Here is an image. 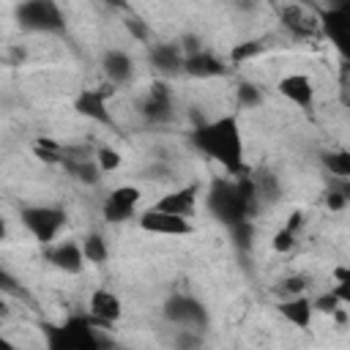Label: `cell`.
Wrapping results in <instances>:
<instances>
[{
	"label": "cell",
	"instance_id": "cell-1",
	"mask_svg": "<svg viewBox=\"0 0 350 350\" xmlns=\"http://www.w3.org/2000/svg\"><path fill=\"white\" fill-rule=\"evenodd\" d=\"M189 139L202 156L216 161L227 175L249 172L246 159H243V134H241L238 115H219L213 120L197 123Z\"/></svg>",
	"mask_w": 350,
	"mask_h": 350
},
{
	"label": "cell",
	"instance_id": "cell-2",
	"mask_svg": "<svg viewBox=\"0 0 350 350\" xmlns=\"http://www.w3.org/2000/svg\"><path fill=\"white\" fill-rule=\"evenodd\" d=\"M205 205H208V213L219 224H224L227 230L241 224V221H252V216L260 208V197L254 191L252 172L230 175V178H216L208 186Z\"/></svg>",
	"mask_w": 350,
	"mask_h": 350
},
{
	"label": "cell",
	"instance_id": "cell-3",
	"mask_svg": "<svg viewBox=\"0 0 350 350\" xmlns=\"http://www.w3.org/2000/svg\"><path fill=\"white\" fill-rule=\"evenodd\" d=\"M101 331H107V325H101L90 312L71 314L60 325L49 328L46 345L52 350H98V347L109 345V339Z\"/></svg>",
	"mask_w": 350,
	"mask_h": 350
},
{
	"label": "cell",
	"instance_id": "cell-4",
	"mask_svg": "<svg viewBox=\"0 0 350 350\" xmlns=\"http://www.w3.org/2000/svg\"><path fill=\"white\" fill-rule=\"evenodd\" d=\"M14 16L16 25L27 33H46V36L66 33V16L55 0H22Z\"/></svg>",
	"mask_w": 350,
	"mask_h": 350
},
{
	"label": "cell",
	"instance_id": "cell-5",
	"mask_svg": "<svg viewBox=\"0 0 350 350\" xmlns=\"http://www.w3.org/2000/svg\"><path fill=\"white\" fill-rule=\"evenodd\" d=\"M22 224L27 227V232L38 241V243H52L60 230L66 227V211L57 205H27L19 213Z\"/></svg>",
	"mask_w": 350,
	"mask_h": 350
},
{
	"label": "cell",
	"instance_id": "cell-6",
	"mask_svg": "<svg viewBox=\"0 0 350 350\" xmlns=\"http://www.w3.org/2000/svg\"><path fill=\"white\" fill-rule=\"evenodd\" d=\"M161 314L167 323L172 325H180V328H194V331H202L208 328V309L202 306V301L186 295V293H172L164 306H161Z\"/></svg>",
	"mask_w": 350,
	"mask_h": 350
},
{
	"label": "cell",
	"instance_id": "cell-7",
	"mask_svg": "<svg viewBox=\"0 0 350 350\" xmlns=\"http://www.w3.org/2000/svg\"><path fill=\"white\" fill-rule=\"evenodd\" d=\"M137 224L150 232V235H164V238H183V235H191L194 227L186 216H178V213H167V211H159V208H148L137 216Z\"/></svg>",
	"mask_w": 350,
	"mask_h": 350
},
{
	"label": "cell",
	"instance_id": "cell-8",
	"mask_svg": "<svg viewBox=\"0 0 350 350\" xmlns=\"http://www.w3.org/2000/svg\"><path fill=\"white\" fill-rule=\"evenodd\" d=\"M112 93H115V88H109V85L79 90V96L74 98L77 115H82V118H88L93 123H101V126H115L112 112H109V96Z\"/></svg>",
	"mask_w": 350,
	"mask_h": 350
},
{
	"label": "cell",
	"instance_id": "cell-9",
	"mask_svg": "<svg viewBox=\"0 0 350 350\" xmlns=\"http://www.w3.org/2000/svg\"><path fill=\"white\" fill-rule=\"evenodd\" d=\"M279 19L284 25V30L293 38H317L320 36V22H317V11L309 8L306 3H284L279 8Z\"/></svg>",
	"mask_w": 350,
	"mask_h": 350
},
{
	"label": "cell",
	"instance_id": "cell-10",
	"mask_svg": "<svg viewBox=\"0 0 350 350\" xmlns=\"http://www.w3.org/2000/svg\"><path fill=\"white\" fill-rule=\"evenodd\" d=\"M139 115L153 123V126H161V123H170L172 115H175V104H172V90L164 85V82H153L148 88V93L139 98L137 104Z\"/></svg>",
	"mask_w": 350,
	"mask_h": 350
},
{
	"label": "cell",
	"instance_id": "cell-11",
	"mask_svg": "<svg viewBox=\"0 0 350 350\" xmlns=\"http://www.w3.org/2000/svg\"><path fill=\"white\" fill-rule=\"evenodd\" d=\"M139 189L137 186H118L107 194L104 205H101V216L109 224H123L129 219L137 216V205H139Z\"/></svg>",
	"mask_w": 350,
	"mask_h": 350
},
{
	"label": "cell",
	"instance_id": "cell-12",
	"mask_svg": "<svg viewBox=\"0 0 350 350\" xmlns=\"http://www.w3.org/2000/svg\"><path fill=\"white\" fill-rule=\"evenodd\" d=\"M320 36H325L342 55L350 49V11L342 8H317Z\"/></svg>",
	"mask_w": 350,
	"mask_h": 350
},
{
	"label": "cell",
	"instance_id": "cell-13",
	"mask_svg": "<svg viewBox=\"0 0 350 350\" xmlns=\"http://www.w3.org/2000/svg\"><path fill=\"white\" fill-rule=\"evenodd\" d=\"M183 74L194 77V79H216V77H224L227 74V66L219 55H213L211 49H197L191 55L183 57Z\"/></svg>",
	"mask_w": 350,
	"mask_h": 350
},
{
	"label": "cell",
	"instance_id": "cell-14",
	"mask_svg": "<svg viewBox=\"0 0 350 350\" xmlns=\"http://www.w3.org/2000/svg\"><path fill=\"white\" fill-rule=\"evenodd\" d=\"M276 90H279L290 104H295L298 109H306V112H309V109L314 107V82H312L309 74H287V77L279 79Z\"/></svg>",
	"mask_w": 350,
	"mask_h": 350
},
{
	"label": "cell",
	"instance_id": "cell-15",
	"mask_svg": "<svg viewBox=\"0 0 350 350\" xmlns=\"http://www.w3.org/2000/svg\"><path fill=\"white\" fill-rule=\"evenodd\" d=\"M46 260L63 271V273H79L85 268V254H82V246L74 243V241H60V243H46Z\"/></svg>",
	"mask_w": 350,
	"mask_h": 350
},
{
	"label": "cell",
	"instance_id": "cell-16",
	"mask_svg": "<svg viewBox=\"0 0 350 350\" xmlns=\"http://www.w3.org/2000/svg\"><path fill=\"white\" fill-rule=\"evenodd\" d=\"M197 194H200V183H186V186H180V189L167 191L153 208L191 219V216H194V208H197Z\"/></svg>",
	"mask_w": 350,
	"mask_h": 350
},
{
	"label": "cell",
	"instance_id": "cell-17",
	"mask_svg": "<svg viewBox=\"0 0 350 350\" xmlns=\"http://www.w3.org/2000/svg\"><path fill=\"white\" fill-rule=\"evenodd\" d=\"M88 312H90L101 325H107V328H109L112 323H118V320H120V314H123V304H120V298H118L112 290L98 287V290H93V293H90Z\"/></svg>",
	"mask_w": 350,
	"mask_h": 350
},
{
	"label": "cell",
	"instance_id": "cell-18",
	"mask_svg": "<svg viewBox=\"0 0 350 350\" xmlns=\"http://www.w3.org/2000/svg\"><path fill=\"white\" fill-rule=\"evenodd\" d=\"M276 309H279V314H282L287 323H293L295 328H309V325H312L314 306H312V298H309L306 293L284 298V301H282Z\"/></svg>",
	"mask_w": 350,
	"mask_h": 350
},
{
	"label": "cell",
	"instance_id": "cell-19",
	"mask_svg": "<svg viewBox=\"0 0 350 350\" xmlns=\"http://www.w3.org/2000/svg\"><path fill=\"white\" fill-rule=\"evenodd\" d=\"M150 66L159 74H178L183 68V52H180L178 41L150 44Z\"/></svg>",
	"mask_w": 350,
	"mask_h": 350
},
{
	"label": "cell",
	"instance_id": "cell-20",
	"mask_svg": "<svg viewBox=\"0 0 350 350\" xmlns=\"http://www.w3.org/2000/svg\"><path fill=\"white\" fill-rule=\"evenodd\" d=\"M101 71L112 85H126L134 74V63L123 49H107L101 57Z\"/></svg>",
	"mask_w": 350,
	"mask_h": 350
},
{
	"label": "cell",
	"instance_id": "cell-21",
	"mask_svg": "<svg viewBox=\"0 0 350 350\" xmlns=\"http://www.w3.org/2000/svg\"><path fill=\"white\" fill-rule=\"evenodd\" d=\"M79 246H82L85 262H90V265H104L107 257H109V246H107V241H104L101 232H88Z\"/></svg>",
	"mask_w": 350,
	"mask_h": 350
},
{
	"label": "cell",
	"instance_id": "cell-22",
	"mask_svg": "<svg viewBox=\"0 0 350 350\" xmlns=\"http://www.w3.org/2000/svg\"><path fill=\"white\" fill-rule=\"evenodd\" d=\"M301 213L295 211L290 219H287V224L273 235V241H271V246H273V252H290L293 246H295V238H298V230H301Z\"/></svg>",
	"mask_w": 350,
	"mask_h": 350
},
{
	"label": "cell",
	"instance_id": "cell-23",
	"mask_svg": "<svg viewBox=\"0 0 350 350\" xmlns=\"http://www.w3.org/2000/svg\"><path fill=\"white\" fill-rule=\"evenodd\" d=\"M63 150H66V145H60V142H55L49 137L36 139V145H33L36 159H41L44 164H63Z\"/></svg>",
	"mask_w": 350,
	"mask_h": 350
},
{
	"label": "cell",
	"instance_id": "cell-24",
	"mask_svg": "<svg viewBox=\"0 0 350 350\" xmlns=\"http://www.w3.org/2000/svg\"><path fill=\"white\" fill-rule=\"evenodd\" d=\"M323 164L334 178H350V153L347 150H331L323 156Z\"/></svg>",
	"mask_w": 350,
	"mask_h": 350
},
{
	"label": "cell",
	"instance_id": "cell-25",
	"mask_svg": "<svg viewBox=\"0 0 350 350\" xmlns=\"http://www.w3.org/2000/svg\"><path fill=\"white\" fill-rule=\"evenodd\" d=\"M262 49H265V41H262V38L243 41V44H238V46L230 52V63L238 66V63H243V60H252V57H257Z\"/></svg>",
	"mask_w": 350,
	"mask_h": 350
},
{
	"label": "cell",
	"instance_id": "cell-26",
	"mask_svg": "<svg viewBox=\"0 0 350 350\" xmlns=\"http://www.w3.org/2000/svg\"><path fill=\"white\" fill-rule=\"evenodd\" d=\"M252 180H254V191H257V197L262 200H276L279 197V180L271 175V172H262V175H252Z\"/></svg>",
	"mask_w": 350,
	"mask_h": 350
},
{
	"label": "cell",
	"instance_id": "cell-27",
	"mask_svg": "<svg viewBox=\"0 0 350 350\" xmlns=\"http://www.w3.org/2000/svg\"><path fill=\"white\" fill-rule=\"evenodd\" d=\"M238 107H257L260 101H262V90L257 88V85H252V82H241L238 85Z\"/></svg>",
	"mask_w": 350,
	"mask_h": 350
},
{
	"label": "cell",
	"instance_id": "cell-28",
	"mask_svg": "<svg viewBox=\"0 0 350 350\" xmlns=\"http://www.w3.org/2000/svg\"><path fill=\"white\" fill-rule=\"evenodd\" d=\"M96 164L101 172H115L120 167V153L115 148H98L96 150Z\"/></svg>",
	"mask_w": 350,
	"mask_h": 350
},
{
	"label": "cell",
	"instance_id": "cell-29",
	"mask_svg": "<svg viewBox=\"0 0 350 350\" xmlns=\"http://www.w3.org/2000/svg\"><path fill=\"white\" fill-rule=\"evenodd\" d=\"M306 287H309V279L306 276H284L282 282H279V293L284 295V298H290V295H301V293H306Z\"/></svg>",
	"mask_w": 350,
	"mask_h": 350
},
{
	"label": "cell",
	"instance_id": "cell-30",
	"mask_svg": "<svg viewBox=\"0 0 350 350\" xmlns=\"http://www.w3.org/2000/svg\"><path fill=\"white\" fill-rule=\"evenodd\" d=\"M312 306H314V312H323V314H334L339 306H345L342 301H339V295L334 293V290H328V293H323V295H317V298H312Z\"/></svg>",
	"mask_w": 350,
	"mask_h": 350
},
{
	"label": "cell",
	"instance_id": "cell-31",
	"mask_svg": "<svg viewBox=\"0 0 350 350\" xmlns=\"http://www.w3.org/2000/svg\"><path fill=\"white\" fill-rule=\"evenodd\" d=\"M126 30L137 38V41H148L150 38V30H148V25L139 19V16H134V14H129L126 16Z\"/></svg>",
	"mask_w": 350,
	"mask_h": 350
},
{
	"label": "cell",
	"instance_id": "cell-32",
	"mask_svg": "<svg viewBox=\"0 0 350 350\" xmlns=\"http://www.w3.org/2000/svg\"><path fill=\"white\" fill-rule=\"evenodd\" d=\"M178 46H180V52H183V57H186V55H191V52L202 49V41H200L197 36L186 33V36H180V38H178Z\"/></svg>",
	"mask_w": 350,
	"mask_h": 350
},
{
	"label": "cell",
	"instance_id": "cell-33",
	"mask_svg": "<svg viewBox=\"0 0 350 350\" xmlns=\"http://www.w3.org/2000/svg\"><path fill=\"white\" fill-rule=\"evenodd\" d=\"M0 290H8V293H16V282H14V276L0 265Z\"/></svg>",
	"mask_w": 350,
	"mask_h": 350
},
{
	"label": "cell",
	"instance_id": "cell-34",
	"mask_svg": "<svg viewBox=\"0 0 350 350\" xmlns=\"http://www.w3.org/2000/svg\"><path fill=\"white\" fill-rule=\"evenodd\" d=\"M325 8H342V11H350V0H325Z\"/></svg>",
	"mask_w": 350,
	"mask_h": 350
},
{
	"label": "cell",
	"instance_id": "cell-35",
	"mask_svg": "<svg viewBox=\"0 0 350 350\" xmlns=\"http://www.w3.org/2000/svg\"><path fill=\"white\" fill-rule=\"evenodd\" d=\"M334 279H336V282H350V271H347L345 265H339V268L334 271Z\"/></svg>",
	"mask_w": 350,
	"mask_h": 350
},
{
	"label": "cell",
	"instance_id": "cell-36",
	"mask_svg": "<svg viewBox=\"0 0 350 350\" xmlns=\"http://www.w3.org/2000/svg\"><path fill=\"white\" fill-rule=\"evenodd\" d=\"M235 3H238L241 8H254V3H257V0H235Z\"/></svg>",
	"mask_w": 350,
	"mask_h": 350
},
{
	"label": "cell",
	"instance_id": "cell-37",
	"mask_svg": "<svg viewBox=\"0 0 350 350\" xmlns=\"http://www.w3.org/2000/svg\"><path fill=\"white\" fill-rule=\"evenodd\" d=\"M109 5H115V8H129V3L126 0H107Z\"/></svg>",
	"mask_w": 350,
	"mask_h": 350
},
{
	"label": "cell",
	"instance_id": "cell-38",
	"mask_svg": "<svg viewBox=\"0 0 350 350\" xmlns=\"http://www.w3.org/2000/svg\"><path fill=\"white\" fill-rule=\"evenodd\" d=\"M5 235H8V227H5V221L0 219V241H5Z\"/></svg>",
	"mask_w": 350,
	"mask_h": 350
},
{
	"label": "cell",
	"instance_id": "cell-39",
	"mask_svg": "<svg viewBox=\"0 0 350 350\" xmlns=\"http://www.w3.org/2000/svg\"><path fill=\"white\" fill-rule=\"evenodd\" d=\"M5 314H8V306H5V301L0 298V317H5Z\"/></svg>",
	"mask_w": 350,
	"mask_h": 350
},
{
	"label": "cell",
	"instance_id": "cell-40",
	"mask_svg": "<svg viewBox=\"0 0 350 350\" xmlns=\"http://www.w3.org/2000/svg\"><path fill=\"white\" fill-rule=\"evenodd\" d=\"M0 347H11V342H5V339L0 336Z\"/></svg>",
	"mask_w": 350,
	"mask_h": 350
}]
</instances>
